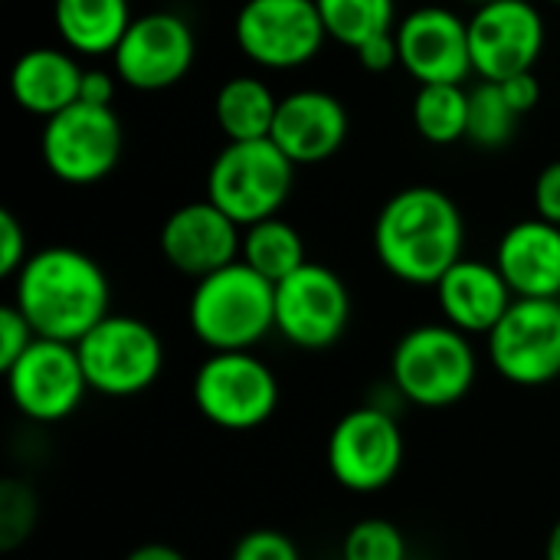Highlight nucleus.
<instances>
[{"label": "nucleus", "mask_w": 560, "mask_h": 560, "mask_svg": "<svg viewBox=\"0 0 560 560\" xmlns=\"http://www.w3.org/2000/svg\"><path fill=\"white\" fill-rule=\"evenodd\" d=\"M13 305L39 338L79 345L112 315V285L89 253L75 246H46L30 253L16 272Z\"/></svg>", "instance_id": "obj_1"}, {"label": "nucleus", "mask_w": 560, "mask_h": 560, "mask_svg": "<svg viewBox=\"0 0 560 560\" xmlns=\"http://www.w3.org/2000/svg\"><path fill=\"white\" fill-rule=\"evenodd\" d=\"M466 223L456 200L436 187L394 194L374 223L377 262L407 285H436L459 259Z\"/></svg>", "instance_id": "obj_2"}, {"label": "nucleus", "mask_w": 560, "mask_h": 560, "mask_svg": "<svg viewBox=\"0 0 560 560\" xmlns=\"http://www.w3.org/2000/svg\"><path fill=\"white\" fill-rule=\"evenodd\" d=\"M187 322L210 351H253L276 331V285L236 259L197 279Z\"/></svg>", "instance_id": "obj_3"}, {"label": "nucleus", "mask_w": 560, "mask_h": 560, "mask_svg": "<svg viewBox=\"0 0 560 560\" xmlns=\"http://www.w3.org/2000/svg\"><path fill=\"white\" fill-rule=\"evenodd\" d=\"M479 377L472 338L446 322H427L400 335L390 351V381L397 394L423 410H446L466 400Z\"/></svg>", "instance_id": "obj_4"}, {"label": "nucleus", "mask_w": 560, "mask_h": 560, "mask_svg": "<svg viewBox=\"0 0 560 560\" xmlns=\"http://www.w3.org/2000/svg\"><path fill=\"white\" fill-rule=\"evenodd\" d=\"M295 184V164L272 138L226 141L207 171V200L236 226H253L279 217Z\"/></svg>", "instance_id": "obj_5"}, {"label": "nucleus", "mask_w": 560, "mask_h": 560, "mask_svg": "<svg viewBox=\"0 0 560 560\" xmlns=\"http://www.w3.org/2000/svg\"><path fill=\"white\" fill-rule=\"evenodd\" d=\"M197 413L230 433L262 427L279 407V377L253 351H210L194 374Z\"/></svg>", "instance_id": "obj_6"}, {"label": "nucleus", "mask_w": 560, "mask_h": 560, "mask_svg": "<svg viewBox=\"0 0 560 560\" xmlns=\"http://www.w3.org/2000/svg\"><path fill=\"white\" fill-rule=\"evenodd\" d=\"M89 390L102 397H138L164 371V341L144 318L108 315L79 345Z\"/></svg>", "instance_id": "obj_7"}, {"label": "nucleus", "mask_w": 560, "mask_h": 560, "mask_svg": "<svg viewBox=\"0 0 560 560\" xmlns=\"http://www.w3.org/2000/svg\"><path fill=\"white\" fill-rule=\"evenodd\" d=\"M407 443L404 433L384 407L348 410L328 433L325 463L331 479L358 495H374L387 489L404 466Z\"/></svg>", "instance_id": "obj_8"}, {"label": "nucleus", "mask_w": 560, "mask_h": 560, "mask_svg": "<svg viewBox=\"0 0 560 560\" xmlns=\"http://www.w3.org/2000/svg\"><path fill=\"white\" fill-rule=\"evenodd\" d=\"M39 154L56 180L72 187L98 184L115 171L121 158V125L112 108L75 102L66 112L46 118Z\"/></svg>", "instance_id": "obj_9"}, {"label": "nucleus", "mask_w": 560, "mask_h": 560, "mask_svg": "<svg viewBox=\"0 0 560 560\" xmlns=\"http://www.w3.org/2000/svg\"><path fill=\"white\" fill-rule=\"evenodd\" d=\"M502 381L545 387L560 377V299H515L486 338Z\"/></svg>", "instance_id": "obj_10"}, {"label": "nucleus", "mask_w": 560, "mask_h": 560, "mask_svg": "<svg viewBox=\"0 0 560 560\" xmlns=\"http://www.w3.org/2000/svg\"><path fill=\"white\" fill-rule=\"evenodd\" d=\"M233 33L243 56L262 69H299L328 39L315 0H243Z\"/></svg>", "instance_id": "obj_11"}, {"label": "nucleus", "mask_w": 560, "mask_h": 560, "mask_svg": "<svg viewBox=\"0 0 560 560\" xmlns=\"http://www.w3.org/2000/svg\"><path fill=\"white\" fill-rule=\"evenodd\" d=\"M348 322L351 292L335 269L305 262L276 285V331L289 345L302 351H325L341 341Z\"/></svg>", "instance_id": "obj_12"}, {"label": "nucleus", "mask_w": 560, "mask_h": 560, "mask_svg": "<svg viewBox=\"0 0 560 560\" xmlns=\"http://www.w3.org/2000/svg\"><path fill=\"white\" fill-rule=\"evenodd\" d=\"M3 374L10 404L33 423H59L72 417L89 394L75 345L52 338H36Z\"/></svg>", "instance_id": "obj_13"}, {"label": "nucleus", "mask_w": 560, "mask_h": 560, "mask_svg": "<svg viewBox=\"0 0 560 560\" xmlns=\"http://www.w3.org/2000/svg\"><path fill=\"white\" fill-rule=\"evenodd\" d=\"M545 49V16L532 0H489L469 16V52L479 82L532 72Z\"/></svg>", "instance_id": "obj_14"}, {"label": "nucleus", "mask_w": 560, "mask_h": 560, "mask_svg": "<svg viewBox=\"0 0 560 560\" xmlns=\"http://www.w3.org/2000/svg\"><path fill=\"white\" fill-rule=\"evenodd\" d=\"M194 52L197 39L184 16L154 10L131 20L118 49L112 52V69L125 85L158 92L177 85L190 72Z\"/></svg>", "instance_id": "obj_15"}, {"label": "nucleus", "mask_w": 560, "mask_h": 560, "mask_svg": "<svg viewBox=\"0 0 560 560\" xmlns=\"http://www.w3.org/2000/svg\"><path fill=\"white\" fill-rule=\"evenodd\" d=\"M400 66L417 85H463L472 75L469 20L446 7H420L397 30Z\"/></svg>", "instance_id": "obj_16"}, {"label": "nucleus", "mask_w": 560, "mask_h": 560, "mask_svg": "<svg viewBox=\"0 0 560 560\" xmlns=\"http://www.w3.org/2000/svg\"><path fill=\"white\" fill-rule=\"evenodd\" d=\"M243 249V226H236L210 200L177 207L161 226V253L171 269L194 282L236 262Z\"/></svg>", "instance_id": "obj_17"}, {"label": "nucleus", "mask_w": 560, "mask_h": 560, "mask_svg": "<svg viewBox=\"0 0 560 560\" xmlns=\"http://www.w3.org/2000/svg\"><path fill=\"white\" fill-rule=\"evenodd\" d=\"M269 138L276 148L299 164H322L341 151L348 138V112L341 98L322 89H299L279 98V112Z\"/></svg>", "instance_id": "obj_18"}, {"label": "nucleus", "mask_w": 560, "mask_h": 560, "mask_svg": "<svg viewBox=\"0 0 560 560\" xmlns=\"http://www.w3.org/2000/svg\"><path fill=\"white\" fill-rule=\"evenodd\" d=\"M433 289L443 322L469 338H489L515 302V292L509 289L495 262L466 256Z\"/></svg>", "instance_id": "obj_19"}, {"label": "nucleus", "mask_w": 560, "mask_h": 560, "mask_svg": "<svg viewBox=\"0 0 560 560\" xmlns=\"http://www.w3.org/2000/svg\"><path fill=\"white\" fill-rule=\"evenodd\" d=\"M495 266L515 299H560V226L541 217L512 223L495 246Z\"/></svg>", "instance_id": "obj_20"}, {"label": "nucleus", "mask_w": 560, "mask_h": 560, "mask_svg": "<svg viewBox=\"0 0 560 560\" xmlns=\"http://www.w3.org/2000/svg\"><path fill=\"white\" fill-rule=\"evenodd\" d=\"M82 66L72 52L36 46L23 52L10 69V95L13 102L39 118H52L79 102L82 85Z\"/></svg>", "instance_id": "obj_21"}, {"label": "nucleus", "mask_w": 560, "mask_h": 560, "mask_svg": "<svg viewBox=\"0 0 560 560\" xmlns=\"http://www.w3.org/2000/svg\"><path fill=\"white\" fill-rule=\"evenodd\" d=\"M52 20L59 39L79 56H112L131 26L128 0H56Z\"/></svg>", "instance_id": "obj_22"}, {"label": "nucleus", "mask_w": 560, "mask_h": 560, "mask_svg": "<svg viewBox=\"0 0 560 560\" xmlns=\"http://www.w3.org/2000/svg\"><path fill=\"white\" fill-rule=\"evenodd\" d=\"M213 112L226 141H259V138H269L272 131L279 98L262 79L236 75L220 85Z\"/></svg>", "instance_id": "obj_23"}, {"label": "nucleus", "mask_w": 560, "mask_h": 560, "mask_svg": "<svg viewBox=\"0 0 560 560\" xmlns=\"http://www.w3.org/2000/svg\"><path fill=\"white\" fill-rule=\"evenodd\" d=\"M240 259L249 269H256L262 279H269L272 285H279L282 279H289L292 272H299L308 262L299 230L279 217H269V220L243 230Z\"/></svg>", "instance_id": "obj_24"}, {"label": "nucleus", "mask_w": 560, "mask_h": 560, "mask_svg": "<svg viewBox=\"0 0 560 560\" xmlns=\"http://www.w3.org/2000/svg\"><path fill=\"white\" fill-rule=\"evenodd\" d=\"M413 128L430 144H453L469 131V92L463 85H420L413 95Z\"/></svg>", "instance_id": "obj_25"}, {"label": "nucleus", "mask_w": 560, "mask_h": 560, "mask_svg": "<svg viewBox=\"0 0 560 560\" xmlns=\"http://www.w3.org/2000/svg\"><path fill=\"white\" fill-rule=\"evenodd\" d=\"M315 7L328 36L348 49H358L381 33H394L397 20V0H315Z\"/></svg>", "instance_id": "obj_26"}, {"label": "nucleus", "mask_w": 560, "mask_h": 560, "mask_svg": "<svg viewBox=\"0 0 560 560\" xmlns=\"http://www.w3.org/2000/svg\"><path fill=\"white\" fill-rule=\"evenodd\" d=\"M518 118L522 115L509 105L499 82H479L469 92V131H466V138L479 148H502L512 141Z\"/></svg>", "instance_id": "obj_27"}, {"label": "nucleus", "mask_w": 560, "mask_h": 560, "mask_svg": "<svg viewBox=\"0 0 560 560\" xmlns=\"http://www.w3.org/2000/svg\"><path fill=\"white\" fill-rule=\"evenodd\" d=\"M341 560H407V538L387 518H361L341 541Z\"/></svg>", "instance_id": "obj_28"}, {"label": "nucleus", "mask_w": 560, "mask_h": 560, "mask_svg": "<svg viewBox=\"0 0 560 560\" xmlns=\"http://www.w3.org/2000/svg\"><path fill=\"white\" fill-rule=\"evenodd\" d=\"M39 502L23 479L0 482V551H16L36 528Z\"/></svg>", "instance_id": "obj_29"}, {"label": "nucleus", "mask_w": 560, "mask_h": 560, "mask_svg": "<svg viewBox=\"0 0 560 560\" xmlns=\"http://www.w3.org/2000/svg\"><path fill=\"white\" fill-rule=\"evenodd\" d=\"M230 560H302V555L285 532L253 528V532L240 535V541L230 551Z\"/></svg>", "instance_id": "obj_30"}, {"label": "nucleus", "mask_w": 560, "mask_h": 560, "mask_svg": "<svg viewBox=\"0 0 560 560\" xmlns=\"http://www.w3.org/2000/svg\"><path fill=\"white\" fill-rule=\"evenodd\" d=\"M39 335L33 331V325L26 322V315L10 302L0 308V371H7L10 364H16L23 358V351L36 341Z\"/></svg>", "instance_id": "obj_31"}, {"label": "nucleus", "mask_w": 560, "mask_h": 560, "mask_svg": "<svg viewBox=\"0 0 560 560\" xmlns=\"http://www.w3.org/2000/svg\"><path fill=\"white\" fill-rule=\"evenodd\" d=\"M26 259H30V253H26V233H23L20 220L10 210H0V276L16 279V272L23 269Z\"/></svg>", "instance_id": "obj_32"}, {"label": "nucleus", "mask_w": 560, "mask_h": 560, "mask_svg": "<svg viewBox=\"0 0 560 560\" xmlns=\"http://www.w3.org/2000/svg\"><path fill=\"white\" fill-rule=\"evenodd\" d=\"M535 217L560 226V161H551L535 180Z\"/></svg>", "instance_id": "obj_33"}, {"label": "nucleus", "mask_w": 560, "mask_h": 560, "mask_svg": "<svg viewBox=\"0 0 560 560\" xmlns=\"http://www.w3.org/2000/svg\"><path fill=\"white\" fill-rule=\"evenodd\" d=\"M358 62L368 69V72H387L400 62V49H397V36L394 33H381L368 43H361L354 49Z\"/></svg>", "instance_id": "obj_34"}, {"label": "nucleus", "mask_w": 560, "mask_h": 560, "mask_svg": "<svg viewBox=\"0 0 560 560\" xmlns=\"http://www.w3.org/2000/svg\"><path fill=\"white\" fill-rule=\"evenodd\" d=\"M509 105L518 112V115H528L538 102H541V82L535 79V72H522V75H512L505 82H499Z\"/></svg>", "instance_id": "obj_35"}, {"label": "nucleus", "mask_w": 560, "mask_h": 560, "mask_svg": "<svg viewBox=\"0 0 560 560\" xmlns=\"http://www.w3.org/2000/svg\"><path fill=\"white\" fill-rule=\"evenodd\" d=\"M112 98H115V72L85 69L82 72V85H79V102L98 105V108H112Z\"/></svg>", "instance_id": "obj_36"}, {"label": "nucleus", "mask_w": 560, "mask_h": 560, "mask_svg": "<svg viewBox=\"0 0 560 560\" xmlns=\"http://www.w3.org/2000/svg\"><path fill=\"white\" fill-rule=\"evenodd\" d=\"M125 560H187L184 551H177V548H171V545H138L135 551H128Z\"/></svg>", "instance_id": "obj_37"}, {"label": "nucleus", "mask_w": 560, "mask_h": 560, "mask_svg": "<svg viewBox=\"0 0 560 560\" xmlns=\"http://www.w3.org/2000/svg\"><path fill=\"white\" fill-rule=\"evenodd\" d=\"M545 560H560V518L555 522L551 535H548V545H545Z\"/></svg>", "instance_id": "obj_38"}, {"label": "nucleus", "mask_w": 560, "mask_h": 560, "mask_svg": "<svg viewBox=\"0 0 560 560\" xmlns=\"http://www.w3.org/2000/svg\"><path fill=\"white\" fill-rule=\"evenodd\" d=\"M469 3H476V7H479V3H489V0H469Z\"/></svg>", "instance_id": "obj_39"}, {"label": "nucleus", "mask_w": 560, "mask_h": 560, "mask_svg": "<svg viewBox=\"0 0 560 560\" xmlns=\"http://www.w3.org/2000/svg\"><path fill=\"white\" fill-rule=\"evenodd\" d=\"M555 3H560V0H555Z\"/></svg>", "instance_id": "obj_40"}]
</instances>
